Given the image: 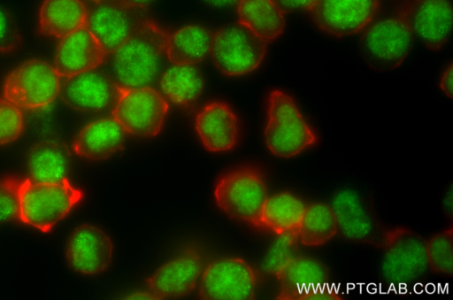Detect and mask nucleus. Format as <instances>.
Returning <instances> with one entry per match:
<instances>
[{"mask_svg": "<svg viewBox=\"0 0 453 300\" xmlns=\"http://www.w3.org/2000/svg\"><path fill=\"white\" fill-rule=\"evenodd\" d=\"M195 129L203 147L211 153H226L239 143L242 126L234 109L226 102L213 100L200 108Z\"/></svg>", "mask_w": 453, "mask_h": 300, "instance_id": "nucleus-17", "label": "nucleus"}, {"mask_svg": "<svg viewBox=\"0 0 453 300\" xmlns=\"http://www.w3.org/2000/svg\"><path fill=\"white\" fill-rule=\"evenodd\" d=\"M264 140L273 156L290 158L314 146L318 136L294 98L287 92L274 88L266 99Z\"/></svg>", "mask_w": 453, "mask_h": 300, "instance_id": "nucleus-4", "label": "nucleus"}, {"mask_svg": "<svg viewBox=\"0 0 453 300\" xmlns=\"http://www.w3.org/2000/svg\"><path fill=\"white\" fill-rule=\"evenodd\" d=\"M127 135L153 138L163 130L169 102L153 87L121 88L111 111Z\"/></svg>", "mask_w": 453, "mask_h": 300, "instance_id": "nucleus-6", "label": "nucleus"}, {"mask_svg": "<svg viewBox=\"0 0 453 300\" xmlns=\"http://www.w3.org/2000/svg\"><path fill=\"white\" fill-rule=\"evenodd\" d=\"M65 258L68 267L83 276H98L109 270L115 243L109 233L94 223L75 227L67 237Z\"/></svg>", "mask_w": 453, "mask_h": 300, "instance_id": "nucleus-12", "label": "nucleus"}, {"mask_svg": "<svg viewBox=\"0 0 453 300\" xmlns=\"http://www.w3.org/2000/svg\"><path fill=\"white\" fill-rule=\"evenodd\" d=\"M338 231L332 207L317 203L305 207L296 234L304 246L318 247L329 242Z\"/></svg>", "mask_w": 453, "mask_h": 300, "instance_id": "nucleus-28", "label": "nucleus"}, {"mask_svg": "<svg viewBox=\"0 0 453 300\" xmlns=\"http://www.w3.org/2000/svg\"><path fill=\"white\" fill-rule=\"evenodd\" d=\"M213 31L206 27L190 24L167 35L165 53L172 65H197L210 54Z\"/></svg>", "mask_w": 453, "mask_h": 300, "instance_id": "nucleus-23", "label": "nucleus"}, {"mask_svg": "<svg viewBox=\"0 0 453 300\" xmlns=\"http://www.w3.org/2000/svg\"><path fill=\"white\" fill-rule=\"evenodd\" d=\"M304 210L302 201L288 192L267 196L260 213V228L277 235L296 233Z\"/></svg>", "mask_w": 453, "mask_h": 300, "instance_id": "nucleus-26", "label": "nucleus"}, {"mask_svg": "<svg viewBox=\"0 0 453 300\" xmlns=\"http://www.w3.org/2000/svg\"><path fill=\"white\" fill-rule=\"evenodd\" d=\"M88 12L82 0H43L38 13L39 31L60 40L86 27Z\"/></svg>", "mask_w": 453, "mask_h": 300, "instance_id": "nucleus-21", "label": "nucleus"}, {"mask_svg": "<svg viewBox=\"0 0 453 300\" xmlns=\"http://www.w3.org/2000/svg\"><path fill=\"white\" fill-rule=\"evenodd\" d=\"M414 36L407 24L396 14L371 24L360 39V51L373 69L390 71L408 58Z\"/></svg>", "mask_w": 453, "mask_h": 300, "instance_id": "nucleus-10", "label": "nucleus"}, {"mask_svg": "<svg viewBox=\"0 0 453 300\" xmlns=\"http://www.w3.org/2000/svg\"><path fill=\"white\" fill-rule=\"evenodd\" d=\"M148 19L147 10L111 0L88 8L86 27L108 56Z\"/></svg>", "mask_w": 453, "mask_h": 300, "instance_id": "nucleus-15", "label": "nucleus"}, {"mask_svg": "<svg viewBox=\"0 0 453 300\" xmlns=\"http://www.w3.org/2000/svg\"><path fill=\"white\" fill-rule=\"evenodd\" d=\"M126 136L125 131L111 116L98 119L78 132L73 141L72 150L87 161H105L123 150Z\"/></svg>", "mask_w": 453, "mask_h": 300, "instance_id": "nucleus-20", "label": "nucleus"}, {"mask_svg": "<svg viewBox=\"0 0 453 300\" xmlns=\"http://www.w3.org/2000/svg\"><path fill=\"white\" fill-rule=\"evenodd\" d=\"M157 83L159 91L168 102L188 108L203 95L205 79L197 65H172L165 69Z\"/></svg>", "mask_w": 453, "mask_h": 300, "instance_id": "nucleus-24", "label": "nucleus"}, {"mask_svg": "<svg viewBox=\"0 0 453 300\" xmlns=\"http://www.w3.org/2000/svg\"><path fill=\"white\" fill-rule=\"evenodd\" d=\"M107 54L85 27L59 40L53 66L62 79L98 69Z\"/></svg>", "mask_w": 453, "mask_h": 300, "instance_id": "nucleus-18", "label": "nucleus"}, {"mask_svg": "<svg viewBox=\"0 0 453 300\" xmlns=\"http://www.w3.org/2000/svg\"><path fill=\"white\" fill-rule=\"evenodd\" d=\"M396 15L430 51L441 50L451 37L452 0H405Z\"/></svg>", "mask_w": 453, "mask_h": 300, "instance_id": "nucleus-13", "label": "nucleus"}, {"mask_svg": "<svg viewBox=\"0 0 453 300\" xmlns=\"http://www.w3.org/2000/svg\"><path fill=\"white\" fill-rule=\"evenodd\" d=\"M267 196L264 173L251 163L223 171L213 186L214 202L225 215L257 228H260V213Z\"/></svg>", "mask_w": 453, "mask_h": 300, "instance_id": "nucleus-3", "label": "nucleus"}, {"mask_svg": "<svg viewBox=\"0 0 453 300\" xmlns=\"http://www.w3.org/2000/svg\"><path fill=\"white\" fill-rule=\"evenodd\" d=\"M257 275L245 259L222 257L208 262L203 269L197 296L203 300H250L256 296Z\"/></svg>", "mask_w": 453, "mask_h": 300, "instance_id": "nucleus-11", "label": "nucleus"}, {"mask_svg": "<svg viewBox=\"0 0 453 300\" xmlns=\"http://www.w3.org/2000/svg\"><path fill=\"white\" fill-rule=\"evenodd\" d=\"M168 32L148 19L112 53L106 73L121 88L153 87L167 67Z\"/></svg>", "mask_w": 453, "mask_h": 300, "instance_id": "nucleus-1", "label": "nucleus"}, {"mask_svg": "<svg viewBox=\"0 0 453 300\" xmlns=\"http://www.w3.org/2000/svg\"><path fill=\"white\" fill-rule=\"evenodd\" d=\"M338 230L348 239L366 240L372 233L373 221L367 207L354 192L344 190L338 193L333 202Z\"/></svg>", "mask_w": 453, "mask_h": 300, "instance_id": "nucleus-27", "label": "nucleus"}, {"mask_svg": "<svg viewBox=\"0 0 453 300\" xmlns=\"http://www.w3.org/2000/svg\"><path fill=\"white\" fill-rule=\"evenodd\" d=\"M267 45L237 22L213 31L209 57L222 75L241 77L260 66L265 58Z\"/></svg>", "mask_w": 453, "mask_h": 300, "instance_id": "nucleus-5", "label": "nucleus"}, {"mask_svg": "<svg viewBox=\"0 0 453 300\" xmlns=\"http://www.w3.org/2000/svg\"><path fill=\"white\" fill-rule=\"evenodd\" d=\"M84 191L68 178L37 181L21 178L18 219L42 233L50 232L81 203Z\"/></svg>", "mask_w": 453, "mask_h": 300, "instance_id": "nucleus-2", "label": "nucleus"}, {"mask_svg": "<svg viewBox=\"0 0 453 300\" xmlns=\"http://www.w3.org/2000/svg\"><path fill=\"white\" fill-rule=\"evenodd\" d=\"M439 88L449 98L452 97V65L449 64L439 79Z\"/></svg>", "mask_w": 453, "mask_h": 300, "instance_id": "nucleus-34", "label": "nucleus"}, {"mask_svg": "<svg viewBox=\"0 0 453 300\" xmlns=\"http://www.w3.org/2000/svg\"><path fill=\"white\" fill-rule=\"evenodd\" d=\"M279 283L277 299H302V292L308 298L311 290L312 299L316 298V290L323 299V284L328 283V273L326 266L318 259L298 256L284 262L275 272Z\"/></svg>", "mask_w": 453, "mask_h": 300, "instance_id": "nucleus-19", "label": "nucleus"}, {"mask_svg": "<svg viewBox=\"0 0 453 300\" xmlns=\"http://www.w3.org/2000/svg\"><path fill=\"white\" fill-rule=\"evenodd\" d=\"M119 86L111 76L98 69L62 80L59 96L73 111L86 114L111 111Z\"/></svg>", "mask_w": 453, "mask_h": 300, "instance_id": "nucleus-16", "label": "nucleus"}, {"mask_svg": "<svg viewBox=\"0 0 453 300\" xmlns=\"http://www.w3.org/2000/svg\"><path fill=\"white\" fill-rule=\"evenodd\" d=\"M286 14L293 12H309L316 0H273Z\"/></svg>", "mask_w": 453, "mask_h": 300, "instance_id": "nucleus-33", "label": "nucleus"}, {"mask_svg": "<svg viewBox=\"0 0 453 300\" xmlns=\"http://www.w3.org/2000/svg\"><path fill=\"white\" fill-rule=\"evenodd\" d=\"M120 2L143 10H148V8L156 1V0H119Z\"/></svg>", "mask_w": 453, "mask_h": 300, "instance_id": "nucleus-36", "label": "nucleus"}, {"mask_svg": "<svg viewBox=\"0 0 453 300\" xmlns=\"http://www.w3.org/2000/svg\"><path fill=\"white\" fill-rule=\"evenodd\" d=\"M238 22L266 43L278 39L285 29V13L273 0H238Z\"/></svg>", "mask_w": 453, "mask_h": 300, "instance_id": "nucleus-25", "label": "nucleus"}, {"mask_svg": "<svg viewBox=\"0 0 453 300\" xmlns=\"http://www.w3.org/2000/svg\"><path fill=\"white\" fill-rule=\"evenodd\" d=\"M207 263V253L201 245L188 244L146 279L145 289L155 299L188 296L197 288Z\"/></svg>", "mask_w": 453, "mask_h": 300, "instance_id": "nucleus-8", "label": "nucleus"}, {"mask_svg": "<svg viewBox=\"0 0 453 300\" xmlns=\"http://www.w3.org/2000/svg\"><path fill=\"white\" fill-rule=\"evenodd\" d=\"M93 4H102V3H105V2H109V1H111V0H86Z\"/></svg>", "mask_w": 453, "mask_h": 300, "instance_id": "nucleus-38", "label": "nucleus"}, {"mask_svg": "<svg viewBox=\"0 0 453 300\" xmlns=\"http://www.w3.org/2000/svg\"><path fill=\"white\" fill-rule=\"evenodd\" d=\"M62 78L53 66L39 58L27 59L6 76L3 96L23 111H39L59 96Z\"/></svg>", "mask_w": 453, "mask_h": 300, "instance_id": "nucleus-7", "label": "nucleus"}, {"mask_svg": "<svg viewBox=\"0 0 453 300\" xmlns=\"http://www.w3.org/2000/svg\"><path fill=\"white\" fill-rule=\"evenodd\" d=\"M24 128L23 110L4 96L0 97V147L16 142Z\"/></svg>", "mask_w": 453, "mask_h": 300, "instance_id": "nucleus-30", "label": "nucleus"}, {"mask_svg": "<svg viewBox=\"0 0 453 300\" xmlns=\"http://www.w3.org/2000/svg\"><path fill=\"white\" fill-rule=\"evenodd\" d=\"M21 178L4 176L0 178V226L18 220L19 188Z\"/></svg>", "mask_w": 453, "mask_h": 300, "instance_id": "nucleus-31", "label": "nucleus"}, {"mask_svg": "<svg viewBox=\"0 0 453 300\" xmlns=\"http://www.w3.org/2000/svg\"><path fill=\"white\" fill-rule=\"evenodd\" d=\"M205 5L217 10H227L236 7L238 0H201Z\"/></svg>", "mask_w": 453, "mask_h": 300, "instance_id": "nucleus-35", "label": "nucleus"}, {"mask_svg": "<svg viewBox=\"0 0 453 300\" xmlns=\"http://www.w3.org/2000/svg\"><path fill=\"white\" fill-rule=\"evenodd\" d=\"M70 164L69 148L54 139L35 142L26 158L28 177L37 181H57L68 178Z\"/></svg>", "mask_w": 453, "mask_h": 300, "instance_id": "nucleus-22", "label": "nucleus"}, {"mask_svg": "<svg viewBox=\"0 0 453 300\" xmlns=\"http://www.w3.org/2000/svg\"><path fill=\"white\" fill-rule=\"evenodd\" d=\"M126 298H132V299H155L154 296L146 289L142 290V291H138V292H134V293H132L130 294Z\"/></svg>", "mask_w": 453, "mask_h": 300, "instance_id": "nucleus-37", "label": "nucleus"}, {"mask_svg": "<svg viewBox=\"0 0 453 300\" xmlns=\"http://www.w3.org/2000/svg\"><path fill=\"white\" fill-rule=\"evenodd\" d=\"M429 268L451 274L453 271V229L449 227L434 234L426 242Z\"/></svg>", "mask_w": 453, "mask_h": 300, "instance_id": "nucleus-29", "label": "nucleus"}, {"mask_svg": "<svg viewBox=\"0 0 453 300\" xmlns=\"http://www.w3.org/2000/svg\"><path fill=\"white\" fill-rule=\"evenodd\" d=\"M381 0H316L308 12L323 33L344 37L365 30L380 8Z\"/></svg>", "mask_w": 453, "mask_h": 300, "instance_id": "nucleus-14", "label": "nucleus"}, {"mask_svg": "<svg viewBox=\"0 0 453 300\" xmlns=\"http://www.w3.org/2000/svg\"><path fill=\"white\" fill-rule=\"evenodd\" d=\"M429 268L426 241L404 227L384 233L381 242V274L390 285L418 281Z\"/></svg>", "mask_w": 453, "mask_h": 300, "instance_id": "nucleus-9", "label": "nucleus"}, {"mask_svg": "<svg viewBox=\"0 0 453 300\" xmlns=\"http://www.w3.org/2000/svg\"><path fill=\"white\" fill-rule=\"evenodd\" d=\"M22 42L20 27L13 13L0 4V55L16 51Z\"/></svg>", "mask_w": 453, "mask_h": 300, "instance_id": "nucleus-32", "label": "nucleus"}]
</instances>
